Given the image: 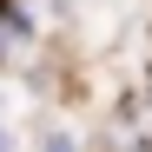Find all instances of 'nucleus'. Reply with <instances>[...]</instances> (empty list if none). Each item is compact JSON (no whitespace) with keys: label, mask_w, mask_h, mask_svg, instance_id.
<instances>
[{"label":"nucleus","mask_w":152,"mask_h":152,"mask_svg":"<svg viewBox=\"0 0 152 152\" xmlns=\"http://www.w3.org/2000/svg\"><path fill=\"white\" fill-rule=\"evenodd\" d=\"M46 152H73V139H66V132H60V139H46Z\"/></svg>","instance_id":"f257e3e1"},{"label":"nucleus","mask_w":152,"mask_h":152,"mask_svg":"<svg viewBox=\"0 0 152 152\" xmlns=\"http://www.w3.org/2000/svg\"><path fill=\"white\" fill-rule=\"evenodd\" d=\"M0 152H7V132H0Z\"/></svg>","instance_id":"f03ea898"}]
</instances>
